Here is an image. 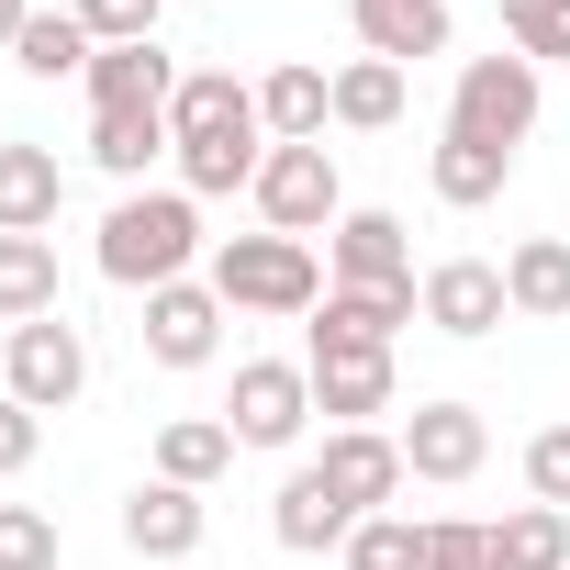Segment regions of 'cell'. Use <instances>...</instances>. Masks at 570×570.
Wrapping results in <instances>:
<instances>
[{"mask_svg": "<svg viewBox=\"0 0 570 570\" xmlns=\"http://www.w3.org/2000/svg\"><path fill=\"white\" fill-rule=\"evenodd\" d=\"M168 168L190 202H224V190H257L268 168V124H257V79L235 68H190L179 101H168Z\"/></svg>", "mask_w": 570, "mask_h": 570, "instance_id": "obj_1", "label": "cell"}, {"mask_svg": "<svg viewBox=\"0 0 570 570\" xmlns=\"http://www.w3.org/2000/svg\"><path fill=\"white\" fill-rule=\"evenodd\" d=\"M202 257H213V235H202V202H190L179 179L112 190V213H101V235H90V268L112 279V292H168V279H190Z\"/></svg>", "mask_w": 570, "mask_h": 570, "instance_id": "obj_2", "label": "cell"}, {"mask_svg": "<svg viewBox=\"0 0 570 570\" xmlns=\"http://www.w3.org/2000/svg\"><path fill=\"white\" fill-rule=\"evenodd\" d=\"M202 279L224 292V314H268V325H303L336 279H325V257L303 246V235H213V257H202Z\"/></svg>", "mask_w": 570, "mask_h": 570, "instance_id": "obj_3", "label": "cell"}, {"mask_svg": "<svg viewBox=\"0 0 570 570\" xmlns=\"http://www.w3.org/2000/svg\"><path fill=\"white\" fill-rule=\"evenodd\" d=\"M537 101H548V68H525L514 46L503 57H470L459 68V90H448V135H470V146H525L537 135Z\"/></svg>", "mask_w": 570, "mask_h": 570, "instance_id": "obj_4", "label": "cell"}, {"mask_svg": "<svg viewBox=\"0 0 570 570\" xmlns=\"http://www.w3.org/2000/svg\"><path fill=\"white\" fill-rule=\"evenodd\" d=\"M257 224L268 235H336L347 224V179H336V146H268V168H257Z\"/></svg>", "mask_w": 570, "mask_h": 570, "instance_id": "obj_5", "label": "cell"}, {"mask_svg": "<svg viewBox=\"0 0 570 570\" xmlns=\"http://www.w3.org/2000/svg\"><path fill=\"white\" fill-rule=\"evenodd\" d=\"M224 425H235V448H303V425H314V370L303 358H235V392H224Z\"/></svg>", "mask_w": 570, "mask_h": 570, "instance_id": "obj_6", "label": "cell"}, {"mask_svg": "<svg viewBox=\"0 0 570 570\" xmlns=\"http://www.w3.org/2000/svg\"><path fill=\"white\" fill-rule=\"evenodd\" d=\"M325 279L336 292H414V235H403V213H381V202H347V224L325 235Z\"/></svg>", "mask_w": 570, "mask_h": 570, "instance_id": "obj_7", "label": "cell"}, {"mask_svg": "<svg viewBox=\"0 0 570 570\" xmlns=\"http://www.w3.org/2000/svg\"><path fill=\"white\" fill-rule=\"evenodd\" d=\"M0 392H12V403H35V414H68V403L90 392V336H79L68 314L12 325V370H0Z\"/></svg>", "mask_w": 570, "mask_h": 570, "instance_id": "obj_8", "label": "cell"}, {"mask_svg": "<svg viewBox=\"0 0 570 570\" xmlns=\"http://www.w3.org/2000/svg\"><path fill=\"white\" fill-rule=\"evenodd\" d=\"M392 436H403V470H414V481H436V492L481 481V459H492V425H481V403H414Z\"/></svg>", "mask_w": 570, "mask_h": 570, "instance_id": "obj_9", "label": "cell"}, {"mask_svg": "<svg viewBox=\"0 0 570 570\" xmlns=\"http://www.w3.org/2000/svg\"><path fill=\"white\" fill-rule=\"evenodd\" d=\"M224 292L213 279H168V292H146V358L157 370H213L224 358Z\"/></svg>", "mask_w": 570, "mask_h": 570, "instance_id": "obj_10", "label": "cell"}, {"mask_svg": "<svg viewBox=\"0 0 570 570\" xmlns=\"http://www.w3.org/2000/svg\"><path fill=\"white\" fill-rule=\"evenodd\" d=\"M314 470H325V492H336L347 514H392V492L414 481V470H403V436H392V425H336V436L314 448Z\"/></svg>", "mask_w": 570, "mask_h": 570, "instance_id": "obj_11", "label": "cell"}, {"mask_svg": "<svg viewBox=\"0 0 570 570\" xmlns=\"http://www.w3.org/2000/svg\"><path fill=\"white\" fill-rule=\"evenodd\" d=\"M425 325L459 336V347L503 336V325H514V303H503V257H436V268H425Z\"/></svg>", "mask_w": 570, "mask_h": 570, "instance_id": "obj_12", "label": "cell"}, {"mask_svg": "<svg viewBox=\"0 0 570 570\" xmlns=\"http://www.w3.org/2000/svg\"><path fill=\"white\" fill-rule=\"evenodd\" d=\"M112 525H124V548H135V559H202L213 503H202L190 481H157V470H146V481L124 492V514H112Z\"/></svg>", "mask_w": 570, "mask_h": 570, "instance_id": "obj_13", "label": "cell"}, {"mask_svg": "<svg viewBox=\"0 0 570 570\" xmlns=\"http://www.w3.org/2000/svg\"><path fill=\"white\" fill-rule=\"evenodd\" d=\"M403 325H425V279H414V292H325L314 325H303V358H325V347H392Z\"/></svg>", "mask_w": 570, "mask_h": 570, "instance_id": "obj_14", "label": "cell"}, {"mask_svg": "<svg viewBox=\"0 0 570 570\" xmlns=\"http://www.w3.org/2000/svg\"><path fill=\"white\" fill-rule=\"evenodd\" d=\"M303 370H314V414H336V425H381V414H403L392 347H325V358H303Z\"/></svg>", "mask_w": 570, "mask_h": 570, "instance_id": "obj_15", "label": "cell"}, {"mask_svg": "<svg viewBox=\"0 0 570 570\" xmlns=\"http://www.w3.org/2000/svg\"><path fill=\"white\" fill-rule=\"evenodd\" d=\"M179 79H190V68H179L168 46H101L79 90H90V112H168Z\"/></svg>", "mask_w": 570, "mask_h": 570, "instance_id": "obj_16", "label": "cell"}, {"mask_svg": "<svg viewBox=\"0 0 570 570\" xmlns=\"http://www.w3.org/2000/svg\"><path fill=\"white\" fill-rule=\"evenodd\" d=\"M257 124H268V146H325V124H336V68L279 57V68L257 79Z\"/></svg>", "mask_w": 570, "mask_h": 570, "instance_id": "obj_17", "label": "cell"}, {"mask_svg": "<svg viewBox=\"0 0 570 570\" xmlns=\"http://www.w3.org/2000/svg\"><path fill=\"white\" fill-rule=\"evenodd\" d=\"M358 525H370V514H347V503L325 492V470H314V459H303L292 481H279V503H268V537L292 548V559H325V548H347Z\"/></svg>", "mask_w": 570, "mask_h": 570, "instance_id": "obj_18", "label": "cell"}, {"mask_svg": "<svg viewBox=\"0 0 570 570\" xmlns=\"http://www.w3.org/2000/svg\"><path fill=\"white\" fill-rule=\"evenodd\" d=\"M347 35L358 57H392V68L448 57V0H347Z\"/></svg>", "mask_w": 570, "mask_h": 570, "instance_id": "obj_19", "label": "cell"}, {"mask_svg": "<svg viewBox=\"0 0 570 570\" xmlns=\"http://www.w3.org/2000/svg\"><path fill=\"white\" fill-rule=\"evenodd\" d=\"M57 213H68V168H57V146H0V235H57Z\"/></svg>", "mask_w": 570, "mask_h": 570, "instance_id": "obj_20", "label": "cell"}, {"mask_svg": "<svg viewBox=\"0 0 570 570\" xmlns=\"http://www.w3.org/2000/svg\"><path fill=\"white\" fill-rule=\"evenodd\" d=\"M503 303L525 325H559L570 314V235H514L503 246Z\"/></svg>", "mask_w": 570, "mask_h": 570, "instance_id": "obj_21", "label": "cell"}, {"mask_svg": "<svg viewBox=\"0 0 570 570\" xmlns=\"http://www.w3.org/2000/svg\"><path fill=\"white\" fill-rule=\"evenodd\" d=\"M46 314H68L57 235H0V325H46Z\"/></svg>", "mask_w": 570, "mask_h": 570, "instance_id": "obj_22", "label": "cell"}, {"mask_svg": "<svg viewBox=\"0 0 570 570\" xmlns=\"http://www.w3.org/2000/svg\"><path fill=\"white\" fill-rule=\"evenodd\" d=\"M224 470H235V425H224V414H168V425H157V481L213 492Z\"/></svg>", "mask_w": 570, "mask_h": 570, "instance_id": "obj_23", "label": "cell"}, {"mask_svg": "<svg viewBox=\"0 0 570 570\" xmlns=\"http://www.w3.org/2000/svg\"><path fill=\"white\" fill-rule=\"evenodd\" d=\"M168 157V112H90V168L146 190V168Z\"/></svg>", "mask_w": 570, "mask_h": 570, "instance_id": "obj_24", "label": "cell"}, {"mask_svg": "<svg viewBox=\"0 0 570 570\" xmlns=\"http://www.w3.org/2000/svg\"><path fill=\"white\" fill-rule=\"evenodd\" d=\"M425 179H436V202H448V213H481V202H503L514 157H503V146H470V135H436Z\"/></svg>", "mask_w": 570, "mask_h": 570, "instance_id": "obj_25", "label": "cell"}, {"mask_svg": "<svg viewBox=\"0 0 570 570\" xmlns=\"http://www.w3.org/2000/svg\"><path fill=\"white\" fill-rule=\"evenodd\" d=\"M336 124L347 135H392L403 124V68L392 57H347L336 68Z\"/></svg>", "mask_w": 570, "mask_h": 570, "instance_id": "obj_26", "label": "cell"}, {"mask_svg": "<svg viewBox=\"0 0 570 570\" xmlns=\"http://www.w3.org/2000/svg\"><path fill=\"white\" fill-rule=\"evenodd\" d=\"M492 570H570V514L559 503H514L492 525Z\"/></svg>", "mask_w": 570, "mask_h": 570, "instance_id": "obj_27", "label": "cell"}, {"mask_svg": "<svg viewBox=\"0 0 570 570\" xmlns=\"http://www.w3.org/2000/svg\"><path fill=\"white\" fill-rule=\"evenodd\" d=\"M90 57H101V46H90V23H79V12H35V23H23V46H12V68H23V79H90Z\"/></svg>", "mask_w": 570, "mask_h": 570, "instance_id": "obj_28", "label": "cell"}, {"mask_svg": "<svg viewBox=\"0 0 570 570\" xmlns=\"http://www.w3.org/2000/svg\"><path fill=\"white\" fill-rule=\"evenodd\" d=\"M336 559H347V570H425V525L392 503V514H370V525H358Z\"/></svg>", "mask_w": 570, "mask_h": 570, "instance_id": "obj_29", "label": "cell"}, {"mask_svg": "<svg viewBox=\"0 0 570 570\" xmlns=\"http://www.w3.org/2000/svg\"><path fill=\"white\" fill-rule=\"evenodd\" d=\"M503 46L525 68H559L570 57V0H503Z\"/></svg>", "mask_w": 570, "mask_h": 570, "instance_id": "obj_30", "label": "cell"}, {"mask_svg": "<svg viewBox=\"0 0 570 570\" xmlns=\"http://www.w3.org/2000/svg\"><path fill=\"white\" fill-rule=\"evenodd\" d=\"M68 12L90 23V46H157V23H168V0H68Z\"/></svg>", "mask_w": 570, "mask_h": 570, "instance_id": "obj_31", "label": "cell"}, {"mask_svg": "<svg viewBox=\"0 0 570 570\" xmlns=\"http://www.w3.org/2000/svg\"><path fill=\"white\" fill-rule=\"evenodd\" d=\"M0 570H57V514L0 503Z\"/></svg>", "mask_w": 570, "mask_h": 570, "instance_id": "obj_32", "label": "cell"}, {"mask_svg": "<svg viewBox=\"0 0 570 570\" xmlns=\"http://www.w3.org/2000/svg\"><path fill=\"white\" fill-rule=\"evenodd\" d=\"M525 503H559L570 514V425H537L525 436Z\"/></svg>", "mask_w": 570, "mask_h": 570, "instance_id": "obj_33", "label": "cell"}, {"mask_svg": "<svg viewBox=\"0 0 570 570\" xmlns=\"http://www.w3.org/2000/svg\"><path fill=\"white\" fill-rule=\"evenodd\" d=\"M425 570H492V525L436 514V525H425Z\"/></svg>", "mask_w": 570, "mask_h": 570, "instance_id": "obj_34", "label": "cell"}, {"mask_svg": "<svg viewBox=\"0 0 570 570\" xmlns=\"http://www.w3.org/2000/svg\"><path fill=\"white\" fill-rule=\"evenodd\" d=\"M35 448H46V414L0 392V481H23V470H35Z\"/></svg>", "mask_w": 570, "mask_h": 570, "instance_id": "obj_35", "label": "cell"}, {"mask_svg": "<svg viewBox=\"0 0 570 570\" xmlns=\"http://www.w3.org/2000/svg\"><path fill=\"white\" fill-rule=\"evenodd\" d=\"M23 23H35V0H0V57L23 46Z\"/></svg>", "mask_w": 570, "mask_h": 570, "instance_id": "obj_36", "label": "cell"}, {"mask_svg": "<svg viewBox=\"0 0 570 570\" xmlns=\"http://www.w3.org/2000/svg\"><path fill=\"white\" fill-rule=\"evenodd\" d=\"M0 370H12V325H0Z\"/></svg>", "mask_w": 570, "mask_h": 570, "instance_id": "obj_37", "label": "cell"}]
</instances>
